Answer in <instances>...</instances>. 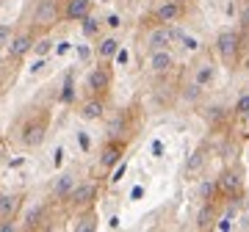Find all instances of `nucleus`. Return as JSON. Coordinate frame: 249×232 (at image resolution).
I'll list each match as a JSON object with an SVG mask.
<instances>
[{
	"mask_svg": "<svg viewBox=\"0 0 249 232\" xmlns=\"http://www.w3.org/2000/svg\"><path fill=\"white\" fill-rule=\"evenodd\" d=\"M241 33L238 31H222V33L216 36V53H219V58H222L224 66H230V69H235L241 61Z\"/></svg>",
	"mask_w": 249,
	"mask_h": 232,
	"instance_id": "obj_1",
	"label": "nucleus"
},
{
	"mask_svg": "<svg viewBox=\"0 0 249 232\" xmlns=\"http://www.w3.org/2000/svg\"><path fill=\"white\" fill-rule=\"evenodd\" d=\"M180 39V31L175 25H163V22H158V25L152 28L150 33H147V53L150 50H172V45Z\"/></svg>",
	"mask_w": 249,
	"mask_h": 232,
	"instance_id": "obj_2",
	"label": "nucleus"
},
{
	"mask_svg": "<svg viewBox=\"0 0 249 232\" xmlns=\"http://www.w3.org/2000/svg\"><path fill=\"white\" fill-rule=\"evenodd\" d=\"M94 199H97V182H91V180L75 182V185H72V191L67 194V202H70L75 210H83V207H89Z\"/></svg>",
	"mask_w": 249,
	"mask_h": 232,
	"instance_id": "obj_3",
	"label": "nucleus"
},
{
	"mask_svg": "<svg viewBox=\"0 0 249 232\" xmlns=\"http://www.w3.org/2000/svg\"><path fill=\"white\" fill-rule=\"evenodd\" d=\"M45 135H47V114H42L39 119H31L22 127L19 141H22V147H39V144L45 141Z\"/></svg>",
	"mask_w": 249,
	"mask_h": 232,
	"instance_id": "obj_4",
	"label": "nucleus"
},
{
	"mask_svg": "<svg viewBox=\"0 0 249 232\" xmlns=\"http://www.w3.org/2000/svg\"><path fill=\"white\" fill-rule=\"evenodd\" d=\"M147 66H150L152 75H169V72L178 66V61H175V53H172V50H150Z\"/></svg>",
	"mask_w": 249,
	"mask_h": 232,
	"instance_id": "obj_5",
	"label": "nucleus"
},
{
	"mask_svg": "<svg viewBox=\"0 0 249 232\" xmlns=\"http://www.w3.org/2000/svg\"><path fill=\"white\" fill-rule=\"evenodd\" d=\"M111 83H114V78H111V69L108 66H94V69L89 72V91L94 94V97H106L108 91H111Z\"/></svg>",
	"mask_w": 249,
	"mask_h": 232,
	"instance_id": "obj_6",
	"label": "nucleus"
},
{
	"mask_svg": "<svg viewBox=\"0 0 249 232\" xmlns=\"http://www.w3.org/2000/svg\"><path fill=\"white\" fill-rule=\"evenodd\" d=\"M31 19H34V25H39V28L55 25V22H58V6H55V0H39L34 14H31Z\"/></svg>",
	"mask_w": 249,
	"mask_h": 232,
	"instance_id": "obj_7",
	"label": "nucleus"
},
{
	"mask_svg": "<svg viewBox=\"0 0 249 232\" xmlns=\"http://www.w3.org/2000/svg\"><path fill=\"white\" fill-rule=\"evenodd\" d=\"M183 14H186V6H180L175 0H163L158 9L152 11L155 22H163V25H175L178 19H183Z\"/></svg>",
	"mask_w": 249,
	"mask_h": 232,
	"instance_id": "obj_8",
	"label": "nucleus"
},
{
	"mask_svg": "<svg viewBox=\"0 0 249 232\" xmlns=\"http://www.w3.org/2000/svg\"><path fill=\"white\" fill-rule=\"evenodd\" d=\"M191 81L199 83V86H205V89H208V86H213V83H216V64L208 61V58L199 61L194 66V72H191Z\"/></svg>",
	"mask_w": 249,
	"mask_h": 232,
	"instance_id": "obj_9",
	"label": "nucleus"
},
{
	"mask_svg": "<svg viewBox=\"0 0 249 232\" xmlns=\"http://www.w3.org/2000/svg\"><path fill=\"white\" fill-rule=\"evenodd\" d=\"M22 207V194H0V221H11Z\"/></svg>",
	"mask_w": 249,
	"mask_h": 232,
	"instance_id": "obj_10",
	"label": "nucleus"
},
{
	"mask_svg": "<svg viewBox=\"0 0 249 232\" xmlns=\"http://www.w3.org/2000/svg\"><path fill=\"white\" fill-rule=\"evenodd\" d=\"M91 9H94V3L91 0H67V6H64V17L72 19V22H80L83 17H89Z\"/></svg>",
	"mask_w": 249,
	"mask_h": 232,
	"instance_id": "obj_11",
	"label": "nucleus"
},
{
	"mask_svg": "<svg viewBox=\"0 0 249 232\" xmlns=\"http://www.w3.org/2000/svg\"><path fill=\"white\" fill-rule=\"evenodd\" d=\"M34 33H17L14 39H9V55L11 58H22L34 50Z\"/></svg>",
	"mask_w": 249,
	"mask_h": 232,
	"instance_id": "obj_12",
	"label": "nucleus"
},
{
	"mask_svg": "<svg viewBox=\"0 0 249 232\" xmlns=\"http://www.w3.org/2000/svg\"><path fill=\"white\" fill-rule=\"evenodd\" d=\"M205 163H208V152H205V147H196V149L186 158V166H183L186 177H196V174L205 169Z\"/></svg>",
	"mask_w": 249,
	"mask_h": 232,
	"instance_id": "obj_13",
	"label": "nucleus"
},
{
	"mask_svg": "<svg viewBox=\"0 0 249 232\" xmlns=\"http://www.w3.org/2000/svg\"><path fill=\"white\" fill-rule=\"evenodd\" d=\"M122 155H124V144L111 141L106 149H103V155H100V166H103V169H114V166H119Z\"/></svg>",
	"mask_w": 249,
	"mask_h": 232,
	"instance_id": "obj_14",
	"label": "nucleus"
},
{
	"mask_svg": "<svg viewBox=\"0 0 249 232\" xmlns=\"http://www.w3.org/2000/svg\"><path fill=\"white\" fill-rule=\"evenodd\" d=\"M119 47H122V42L116 36H103L97 42V58L100 61H111V58H116Z\"/></svg>",
	"mask_w": 249,
	"mask_h": 232,
	"instance_id": "obj_15",
	"label": "nucleus"
},
{
	"mask_svg": "<svg viewBox=\"0 0 249 232\" xmlns=\"http://www.w3.org/2000/svg\"><path fill=\"white\" fill-rule=\"evenodd\" d=\"M103 114H106V102H103V97H91V99H86V102L80 105V116H83L86 122L103 119Z\"/></svg>",
	"mask_w": 249,
	"mask_h": 232,
	"instance_id": "obj_16",
	"label": "nucleus"
},
{
	"mask_svg": "<svg viewBox=\"0 0 249 232\" xmlns=\"http://www.w3.org/2000/svg\"><path fill=\"white\" fill-rule=\"evenodd\" d=\"M219 188H222L224 194H241V174L227 169L222 177H219Z\"/></svg>",
	"mask_w": 249,
	"mask_h": 232,
	"instance_id": "obj_17",
	"label": "nucleus"
},
{
	"mask_svg": "<svg viewBox=\"0 0 249 232\" xmlns=\"http://www.w3.org/2000/svg\"><path fill=\"white\" fill-rule=\"evenodd\" d=\"M72 185H75V174H72V171H67V174H61V177L55 180L50 191H53L55 199H67V194L72 191Z\"/></svg>",
	"mask_w": 249,
	"mask_h": 232,
	"instance_id": "obj_18",
	"label": "nucleus"
},
{
	"mask_svg": "<svg viewBox=\"0 0 249 232\" xmlns=\"http://www.w3.org/2000/svg\"><path fill=\"white\" fill-rule=\"evenodd\" d=\"M216 221V213H213V199H208L202 205V210H199V215H196V227L199 230H211Z\"/></svg>",
	"mask_w": 249,
	"mask_h": 232,
	"instance_id": "obj_19",
	"label": "nucleus"
},
{
	"mask_svg": "<svg viewBox=\"0 0 249 232\" xmlns=\"http://www.w3.org/2000/svg\"><path fill=\"white\" fill-rule=\"evenodd\" d=\"M183 99L186 102H199L202 99V94H205V86H199V83H194V81H188V83H183Z\"/></svg>",
	"mask_w": 249,
	"mask_h": 232,
	"instance_id": "obj_20",
	"label": "nucleus"
},
{
	"mask_svg": "<svg viewBox=\"0 0 249 232\" xmlns=\"http://www.w3.org/2000/svg\"><path fill=\"white\" fill-rule=\"evenodd\" d=\"M80 28H83V36H97L100 33V28H103V19H97V17H83L80 19Z\"/></svg>",
	"mask_w": 249,
	"mask_h": 232,
	"instance_id": "obj_21",
	"label": "nucleus"
},
{
	"mask_svg": "<svg viewBox=\"0 0 249 232\" xmlns=\"http://www.w3.org/2000/svg\"><path fill=\"white\" fill-rule=\"evenodd\" d=\"M75 230H78V232H91V230H97V218H94V213L80 215L78 224H75Z\"/></svg>",
	"mask_w": 249,
	"mask_h": 232,
	"instance_id": "obj_22",
	"label": "nucleus"
},
{
	"mask_svg": "<svg viewBox=\"0 0 249 232\" xmlns=\"http://www.w3.org/2000/svg\"><path fill=\"white\" fill-rule=\"evenodd\" d=\"M238 116H244V119H249V91H244L238 99H235V108H232Z\"/></svg>",
	"mask_w": 249,
	"mask_h": 232,
	"instance_id": "obj_23",
	"label": "nucleus"
},
{
	"mask_svg": "<svg viewBox=\"0 0 249 232\" xmlns=\"http://www.w3.org/2000/svg\"><path fill=\"white\" fill-rule=\"evenodd\" d=\"M238 22H241V28H244V31H249V0H244V6H241Z\"/></svg>",
	"mask_w": 249,
	"mask_h": 232,
	"instance_id": "obj_24",
	"label": "nucleus"
},
{
	"mask_svg": "<svg viewBox=\"0 0 249 232\" xmlns=\"http://www.w3.org/2000/svg\"><path fill=\"white\" fill-rule=\"evenodd\" d=\"M216 191H219V182H202V191H199V194H202V199L208 202V199L213 197Z\"/></svg>",
	"mask_w": 249,
	"mask_h": 232,
	"instance_id": "obj_25",
	"label": "nucleus"
},
{
	"mask_svg": "<svg viewBox=\"0 0 249 232\" xmlns=\"http://www.w3.org/2000/svg\"><path fill=\"white\" fill-rule=\"evenodd\" d=\"M39 221H42V210L36 207L34 213L28 215V224H25V227H28V230H34V227H39Z\"/></svg>",
	"mask_w": 249,
	"mask_h": 232,
	"instance_id": "obj_26",
	"label": "nucleus"
},
{
	"mask_svg": "<svg viewBox=\"0 0 249 232\" xmlns=\"http://www.w3.org/2000/svg\"><path fill=\"white\" fill-rule=\"evenodd\" d=\"M208 114H205V119H211V122H219L222 119V108L219 105H213V108H205Z\"/></svg>",
	"mask_w": 249,
	"mask_h": 232,
	"instance_id": "obj_27",
	"label": "nucleus"
},
{
	"mask_svg": "<svg viewBox=\"0 0 249 232\" xmlns=\"http://www.w3.org/2000/svg\"><path fill=\"white\" fill-rule=\"evenodd\" d=\"M9 39H11V28L9 25H0V47L9 45Z\"/></svg>",
	"mask_w": 249,
	"mask_h": 232,
	"instance_id": "obj_28",
	"label": "nucleus"
},
{
	"mask_svg": "<svg viewBox=\"0 0 249 232\" xmlns=\"http://www.w3.org/2000/svg\"><path fill=\"white\" fill-rule=\"evenodd\" d=\"M72 99V78L67 81V86H64V94H61V102H70Z\"/></svg>",
	"mask_w": 249,
	"mask_h": 232,
	"instance_id": "obj_29",
	"label": "nucleus"
},
{
	"mask_svg": "<svg viewBox=\"0 0 249 232\" xmlns=\"http://www.w3.org/2000/svg\"><path fill=\"white\" fill-rule=\"evenodd\" d=\"M34 50H36L39 55L47 53V50H50V42H47V39H45V42H34Z\"/></svg>",
	"mask_w": 249,
	"mask_h": 232,
	"instance_id": "obj_30",
	"label": "nucleus"
},
{
	"mask_svg": "<svg viewBox=\"0 0 249 232\" xmlns=\"http://www.w3.org/2000/svg\"><path fill=\"white\" fill-rule=\"evenodd\" d=\"M106 25H108V28H119L122 22H119V17H116V14H111V17L106 19Z\"/></svg>",
	"mask_w": 249,
	"mask_h": 232,
	"instance_id": "obj_31",
	"label": "nucleus"
},
{
	"mask_svg": "<svg viewBox=\"0 0 249 232\" xmlns=\"http://www.w3.org/2000/svg\"><path fill=\"white\" fill-rule=\"evenodd\" d=\"M175 3H180V6H188V3H191V0H175Z\"/></svg>",
	"mask_w": 249,
	"mask_h": 232,
	"instance_id": "obj_32",
	"label": "nucleus"
},
{
	"mask_svg": "<svg viewBox=\"0 0 249 232\" xmlns=\"http://www.w3.org/2000/svg\"><path fill=\"white\" fill-rule=\"evenodd\" d=\"M106 3H108V0H106Z\"/></svg>",
	"mask_w": 249,
	"mask_h": 232,
	"instance_id": "obj_33",
	"label": "nucleus"
}]
</instances>
